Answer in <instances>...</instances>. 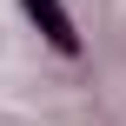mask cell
Segmentation results:
<instances>
[{
	"mask_svg": "<svg viewBox=\"0 0 126 126\" xmlns=\"http://www.w3.org/2000/svg\"><path fill=\"white\" fill-rule=\"evenodd\" d=\"M27 13L40 20V33H47V40H53L60 53H73V47H80V40H73V20L60 13V0H27Z\"/></svg>",
	"mask_w": 126,
	"mask_h": 126,
	"instance_id": "cell-1",
	"label": "cell"
}]
</instances>
